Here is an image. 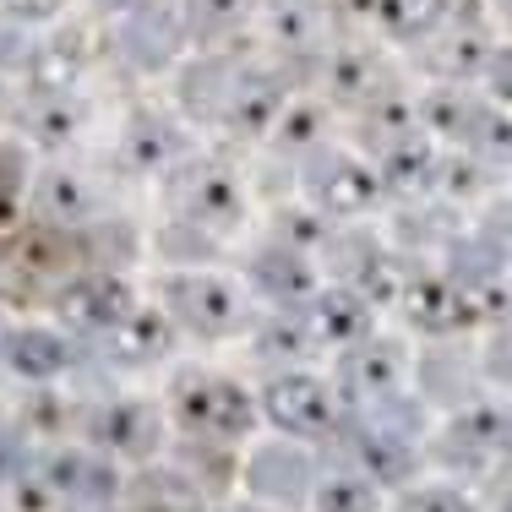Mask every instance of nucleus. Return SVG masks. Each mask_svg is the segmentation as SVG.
<instances>
[{
  "label": "nucleus",
  "mask_w": 512,
  "mask_h": 512,
  "mask_svg": "<svg viewBox=\"0 0 512 512\" xmlns=\"http://www.w3.org/2000/svg\"><path fill=\"white\" fill-rule=\"evenodd\" d=\"M267 137L278 142V148H289V153H316V148H327V104L322 99H295L289 93V104H284V115L273 120V131Z\"/></svg>",
  "instance_id": "26"
},
{
  "label": "nucleus",
  "mask_w": 512,
  "mask_h": 512,
  "mask_svg": "<svg viewBox=\"0 0 512 512\" xmlns=\"http://www.w3.org/2000/svg\"><path fill=\"white\" fill-rule=\"evenodd\" d=\"M33 213L50 229H82L99 213V191L77 175V169H44L33 180Z\"/></svg>",
  "instance_id": "21"
},
{
  "label": "nucleus",
  "mask_w": 512,
  "mask_h": 512,
  "mask_svg": "<svg viewBox=\"0 0 512 512\" xmlns=\"http://www.w3.org/2000/svg\"><path fill=\"white\" fill-rule=\"evenodd\" d=\"M502 512H512V502H507V507H502Z\"/></svg>",
  "instance_id": "40"
},
{
  "label": "nucleus",
  "mask_w": 512,
  "mask_h": 512,
  "mask_svg": "<svg viewBox=\"0 0 512 512\" xmlns=\"http://www.w3.org/2000/svg\"><path fill=\"white\" fill-rule=\"evenodd\" d=\"M284 104H289V82L273 66H240L213 120L229 137H267L273 120L284 115Z\"/></svg>",
  "instance_id": "12"
},
{
  "label": "nucleus",
  "mask_w": 512,
  "mask_h": 512,
  "mask_svg": "<svg viewBox=\"0 0 512 512\" xmlns=\"http://www.w3.org/2000/svg\"><path fill=\"white\" fill-rule=\"evenodd\" d=\"M88 453L99 458H131V463H148L164 442V414H158L148 398H109L88 414Z\"/></svg>",
  "instance_id": "9"
},
{
  "label": "nucleus",
  "mask_w": 512,
  "mask_h": 512,
  "mask_svg": "<svg viewBox=\"0 0 512 512\" xmlns=\"http://www.w3.org/2000/svg\"><path fill=\"white\" fill-rule=\"evenodd\" d=\"M311 507L316 512H382V491L360 469H338V474H316Z\"/></svg>",
  "instance_id": "27"
},
{
  "label": "nucleus",
  "mask_w": 512,
  "mask_h": 512,
  "mask_svg": "<svg viewBox=\"0 0 512 512\" xmlns=\"http://www.w3.org/2000/svg\"><path fill=\"white\" fill-rule=\"evenodd\" d=\"M28 474V442L17 431H0V485H17Z\"/></svg>",
  "instance_id": "35"
},
{
  "label": "nucleus",
  "mask_w": 512,
  "mask_h": 512,
  "mask_svg": "<svg viewBox=\"0 0 512 512\" xmlns=\"http://www.w3.org/2000/svg\"><path fill=\"white\" fill-rule=\"evenodd\" d=\"M485 300H491V289H469V284H458L453 273H425V278H409L404 284L398 306H404V316L420 333L447 338V333H463V327L480 322Z\"/></svg>",
  "instance_id": "10"
},
{
  "label": "nucleus",
  "mask_w": 512,
  "mask_h": 512,
  "mask_svg": "<svg viewBox=\"0 0 512 512\" xmlns=\"http://www.w3.org/2000/svg\"><path fill=\"white\" fill-rule=\"evenodd\" d=\"M300 316H306V327H311V344H316V355L322 349H333V355H344L349 344H360V338H371L376 333V311L365 306L360 295H349V289H316V295L300 306Z\"/></svg>",
  "instance_id": "17"
},
{
  "label": "nucleus",
  "mask_w": 512,
  "mask_h": 512,
  "mask_svg": "<svg viewBox=\"0 0 512 512\" xmlns=\"http://www.w3.org/2000/svg\"><path fill=\"white\" fill-rule=\"evenodd\" d=\"M191 148H186V131L175 126L169 115L158 109H137L120 131V164L131 175H169L175 164H186Z\"/></svg>",
  "instance_id": "16"
},
{
  "label": "nucleus",
  "mask_w": 512,
  "mask_h": 512,
  "mask_svg": "<svg viewBox=\"0 0 512 512\" xmlns=\"http://www.w3.org/2000/svg\"><path fill=\"white\" fill-rule=\"evenodd\" d=\"M256 414L284 431V442H327L344 425V398L316 371H278L256 393Z\"/></svg>",
  "instance_id": "4"
},
{
  "label": "nucleus",
  "mask_w": 512,
  "mask_h": 512,
  "mask_svg": "<svg viewBox=\"0 0 512 512\" xmlns=\"http://www.w3.org/2000/svg\"><path fill=\"white\" fill-rule=\"evenodd\" d=\"M485 376H491L496 387H507V393H512V327H507V333H496L491 344H485Z\"/></svg>",
  "instance_id": "34"
},
{
  "label": "nucleus",
  "mask_w": 512,
  "mask_h": 512,
  "mask_svg": "<svg viewBox=\"0 0 512 512\" xmlns=\"http://www.w3.org/2000/svg\"><path fill=\"white\" fill-rule=\"evenodd\" d=\"M169 420L191 436V442L207 447H240L256 431V393L246 382L224 371H202V365H186V371L169 376Z\"/></svg>",
  "instance_id": "1"
},
{
  "label": "nucleus",
  "mask_w": 512,
  "mask_h": 512,
  "mask_svg": "<svg viewBox=\"0 0 512 512\" xmlns=\"http://www.w3.org/2000/svg\"><path fill=\"white\" fill-rule=\"evenodd\" d=\"M66 11V0H0V17H11L17 28H33V22H55Z\"/></svg>",
  "instance_id": "33"
},
{
  "label": "nucleus",
  "mask_w": 512,
  "mask_h": 512,
  "mask_svg": "<svg viewBox=\"0 0 512 512\" xmlns=\"http://www.w3.org/2000/svg\"><path fill=\"white\" fill-rule=\"evenodd\" d=\"M491 50H496V44L485 39L480 22H453V33L431 50V71H442L447 88H469V77H480V71H485Z\"/></svg>",
  "instance_id": "24"
},
{
  "label": "nucleus",
  "mask_w": 512,
  "mask_h": 512,
  "mask_svg": "<svg viewBox=\"0 0 512 512\" xmlns=\"http://www.w3.org/2000/svg\"><path fill=\"white\" fill-rule=\"evenodd\" d=\"M246 496L267 512H289V507H306L311 502V485H316V463L300 442H256L246 453Z\"/></svg>",
  "instance_id": "8"
},
{
  "label": "nucleus",
  "mask_w": 512,
  "mask_h": 512,
  "mask_svg": "<svg viewBox=\"0 0 512 512\" xmlns=\"http://www.w3.org/2000/svg\"><path fill=\"white\" fill-rule=\"evenodd\" d=\"M0 360H6L11 376L22 382H60V376L77 365V338L60 333V327L28 322V327H11L0 338Z\"/></svg>",
  "instance_id": "15"
},
{
  "label": "nucleus",
  "mask_w": 512,
  "mask_h": 512,
  "mask_svg": "<svg viewBox=\"0 0 512 512\" xmlns=\"http://www.w3.org/2000/svg\"><path fill=\"white\" fill-rule=\"evenodd\" d=\"M273 0H191V28L197 33H229L251 17V11H267Z\"/></svg>",
  "instance_id": "31"
},
{
  "label": "nucleus",
  "mask_w": 512,
  "mask_h": 512,
  "mask_svg": "<svg viewBox=\"0 0 512 512\" xmlns=\"http://www.w3.org/2000/svg\"><path fill=\"white\" fill-rule=\"evenodd\" d=\"M371 169H376V180H382V197L387 191H393V197H420V191H431L436 180H442V148H436L420 126H409V131H398V137H387L382 148H376Z\"/></svg>",
  "instance_id": "14"
},
{
  "label": "nucleus",
  "mask_w": 512,
  "mask_h": 512,
  "mask_svg": "<svg viewBox=\"0 0 512 512\" xmlns=\"http://www.w3.org/2000/svg\"><path fill=\"white\" fill-rule=\"evenodd\" d=\"M333 6H344V11H355V17H371V6H376V0H333Z\"/></svg>",
  "instance_id": "37"
},
{
  "label": "nucleus",
  "mask_w": 512,
  "mask_h": 512,
  "mask_svg": "<svg viewBox=\"0 0 512 512\" xmlns=\"http://www.w3.org/2000/svg\"><path fill=\"white\" fill-rule=\"evenodd\" d=\"M131 306H137V289L120 273H82L55 295L60 333H82V338H104Z\"/></svg>",
  "instance_id": "11"
},
{
  "label": "nucleus",
  "mask_w": 512,
  "mask_h": 512,
  "mask_svg": "<svg viewBox=\"0 0 512 512\" xmlns=\"http://www.w3.org/2000/svg\"><path fill=\"white\" fill-rule=\"evenodd\" d=\"M371 22L393 44H431L453 22V0H376Z\"/></svg>",
  "instance_id": "23"
},
{
  "label": "nucleus",
  "mask_w": 512,
  "mask_h": 512,
  "mask_svg": "<svg viewBox=\"0 0 512 512\" xmlns=\"http://www.w3.org/2000/svg\"><path fill=\"white\" fill-rule=\"evenodd\" d=\"M267 33H273L289 55H322L327 17H322L316 0H273V6H267Z\"/></svg>",
  "instance_id": "25"
},
{
  "label": "nucleus",
  "mask_w": 512,
  "mask_h": 512,
  "mask_svg": "<svg viewBox=\"0 0 512 512\" xmlns=\"http://www.w3.org/2000/svg\"><path fill=\"white\" fill-rule=\"evenodd\" d=\"M28 28H17L11 17H0V66H22L28 60Z\"/></svg>",
  "instance_id": "36"
},
{
  "label": "nucleus",
  "mask_w": 512,
  "mask_h": 512,
  "mask_svg": "<svg viewBox=\"0 0 512 512\" xmlns=\"http://www.w3.org/2000/svg\"><path fill=\"white\" fill-rule=\"evenodd\" d=\"M246 278H251V289H256V295H262L273 311H295V306H306L316 289H322V278H316L311 256H300V251L278 246V240L251 256Z\"/></svg>",
  "instance_id": "18"
},
{
  "label": "nucleus",
  "mask_w": 512,
  "mask_h": 512,
  "mask_svg": "<svg viewBox=\"0 0 512 512\" xmlns=\"http://www.w3.org/2000/svg\"><path fill=\"white\" fill-rule=\"evenodd\" d=\"M409 382V355L404 344L393 338H360L338 355V371H333V393L344 398V409H371V404H387L398 398Z\"/></svg>",
  "instance_id": "7"
},
{
  "label": "nucleus",
  "mask_w": 512,
  "mask_h": 512,
  "mask_svg": "<svg viewBox=\"0 0 512 512\" xmlns=\"http://www.w3.org/2000/svg\"><path fill=\"white\" fill-rule=\"evenodd\" d=\"M480 82H485V99L507 115L512 109V44H496L491 60H485V71H480Z\"/></svg>",
  "instance_id": "32"
},
{
  "label": "nucleus",
  "mask_w": 512,
  "mask_h": 512,
  "mask_svg": "<svg viewBox=\"0 0 512 512\" xmlns=\"http://www.w3.org/2000/svg\"><path fill=\"white\" fill-rule=\"evenodd\" d=\"M235 512H267V507H256V502H251V507H235Z\"/></svg>",
  "instance_id": "39"
},
{
  "label": "nucleus",
  "mask_w": 512,
  "mask_h": 512,
  "mask_svg": "<svg viewBox=\"0 0 512 512\" xmlns=\"http://www.w3.org/2000/svg\"><path fill=\"white\" fill-rule=\"evenodd\" d=\"M0 109H6V99H0Z\"/></svg>",
  "instance_id": "41"
},
{
  "label": "nucleus",
  "mask_w": 512,
  "mask_h": 512,
  "mask_svg": "<svg viewBox=\"0 0 512 512\" xmlns=\"http://www.w3.org/2000/svg\"><path fill=\"white\" fill-rule=\"evenodd\" d=\"M414 120H420L425 137H447L469 153H512V120L496 109L485 93L469 88H431L420 104H414Z\"/></svg>",
  "instance_id": "6"
},
{
  "label": "nucleus",
  "mask_w": 512,
  "mask_h": 512,
  "mask_svg": "<svg viewBox=\"0 0 512 512\" xmlns=\"http://www.w3.org/2000/svg\"><path fill=\"white\" fill-rule=\"evenodd\" d=\"M164 191H169V207L186 229L197 235H229V229L246 224V180L229 158H213V153H191L186 164H175L164 175Z\"/></svg>",
  "instance_id": "3"
},
{
  "label": "nucleus",
  "mask_w": 512,
  "mask_h": 512,
  "mask_svg": "<svg viewBox=\"0 0 512 512\" xmlns=\"http://www.w3.org/2000/svg\"><path fill=\"white\" fill-rule=\"evenodd\" d=\"M82 39L77 33H55V39L33 44L28 60H22V82H28V99H77L82 82Z\"/></svg>",
  "instance_id": "20"
},
{
  "label": "nucleus",
  "mask_w": 512,
  "mask_h": 512,
  "mask_svg": "<svg viewBox=\"0 0 512 512\" xmlns=\"http://www.w3.org/2000/svg\"><path fill=\"white\" fill-rule=\"evenodd\" d=\"M126 22H131V28H148V39H131V33H126V55L137 60L142 71L169 66L175 50L186 44V33H191V22H186V11H180V6H131Z\"/></svg>",
  "instance_id": "22"
},
{
  "label": "nucleus",
  "mask_w": 512,
  "mask_h": 512,
  "mask_svg": "<svg viewBox=\"0 0 512 512\" xmlns=\"http://www.w3.org/2000/svg\"><path fill=\"white\" fill-rule=\"evenodd\" d=\"M393 512H480V507H474V496L463 491V485L431 480V485H409Z\"/></svg>",
  "instance_id": "30"
},
{
  "label": "nucleus",
  "mask_w": 512,
  "mask_h": 512,
  "mask_svg": "<svg viewBox=\"0 0 512 512\" xmlns=\"http://www.w3.org/2000/svg\"><path fill=\"white\" fill-rule=\"evenodd\" d=\"M99 344H104V360L109 365H120V371H148V365L175 355L180 333L169 327V316L158 311V306H142V300H137V306L120 316Z\"/></svg>",
  "instance_id": "13"
},
{
  "label": "nucleus",
  "mask_w": 512,
  "mask_h": 512,
  "mask_svg": "<svg viewBox=\"0 0 512 512\" xmlns=\"http://www.w3.org/2000/svg\"><path fill=\"white\" fill-rule=\"evenodd\" d=\"M322 88L333 104H355V109H376L387 99H398L393 71L376 50H333L322 66Z\"/></svg>",
  "instance_id": "19"
},
{
  "label": "nucleus",
  "mask_w": 512,
  "mask_h": 512,
  "mask_svg": "<svg viewBox=\"0 0 512 512\" xmlns=\"http://www.w3.org/2000/svg\"><path fill=\"white\" fill-rule=\"evenodd\" d=\"M256 349H262L267 360H311L316 344H311V327L306 316L295 311H267L262 322H256Z\"/></svg>",
  "instance_id": "28"
},
{
  "label": "nucleus",
  "mask_w": 512,
  "mask_h": 512,
  "mask_svg": "<svg viewBox=\"0 0 512 512\" xmlns=\"http://www.w3.org/2000/svg\"><path fill=\"white\" fill-rule=\"evenodd\" d=\"M496 17H502V28H507V44H512V0H496Z\"/></svg>",
  "instance_id": "38"
},
{
  "label": "nucleus",
  "mask_w": 512,
  "mask_h": 512,
  "mask_svg": "<svg viewBox=\"0 0 512 512\" xmlns=\"http://www.w3.org/2000/svg\"><path fill=\"white\" fill-rule=\"evenodd\" d=\"M77 126H82V104L77 99H28V109H22V131H28L33 142H50V148L71 142Z\"/></svg>",
  "instance_id": "29"
},
{
  "label": "nucleus",
  "mask_w": 512,
  "mask_h": 512,
  "mask_svg": "<svg viewBox=\"0 0 512 512\" xmlns=\"http://www.w3.org/2000/svg\"><path fill=\"white\" fill-rule=\"evenodd\" d=\"M300 191H306L311 213L322 224H344V218H365L382 202V180H376L371 158L349 153V148H316L300 169Z\"/></svg>",
  "instance_id": "5"
},
{
  "label": "nucleus",
  "mask_w": 512,
  "mask_h": 512,
  "mask_svg": "<svg viewBox=\"0 0 512 512\" xmlns=\"http://www.w3.org/2000/svg\"><path fill=\"white\" fill-rule=\"evenodd\" d=\"M153 295H158V311L169 316V327H175V333L207 338V344H224V338H240V333H251V327H256L246 284L213 273V267L164 273Z\"/></svg>",
  "instance_id": "2"
}]
</instances>
